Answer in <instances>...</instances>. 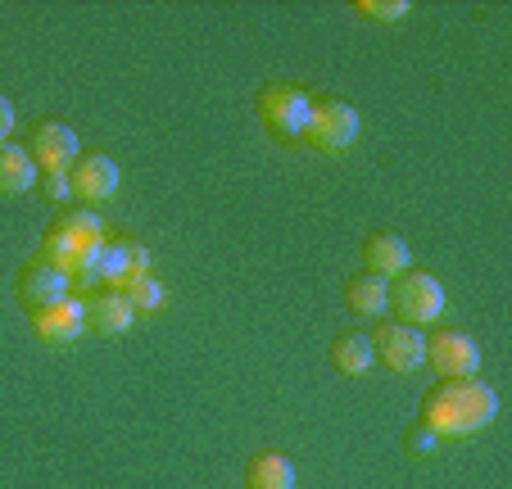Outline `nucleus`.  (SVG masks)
<instances>
[{"mask_svg": "<svg viewBox=\"0 0 512 489\" xmlns=\"http://www.w3.org/2000/svg\"><path fill=\"white\" fill-rule=\"evenodd\" d=\"M499 417V394L476 376L463 381H440L422 394V422L435 440H467V435L485 431Z\"/></svg>", "mask_w": 512, "mask_h": 489, "instance_id": "nucleus-1", "label": "nucleus"}, {"mask_svg": "<svg viewBox=\"0 0 512 489\" xmlns=\"http://www.w3.org/2000/svg\"><path fill=\"white\" fill-rule=\"evenodd\" d=\"M386 308H395V322L404 326H426L445 313V286L431 277V272H399L390 281V299Z\"/></svg>", "mask_w": 512, "mask_h": 489, "instance_id": "nucleus-2", "label": "nucleus"}, {"mask_svg": "<svg viewBox=\"0 0 512 489\" xmlns=\"http://www.w3.org/2000/svg\"><path fill=\"white\" fill-rule=\"evenodd\" d=\"M313 100L300 87H263L259 91V118L277 141H304V127H309Z\"/></svg>", "mask_w": 512, "mask_h": 489, "instance_id": "nucleus-3", "label": "nucleus"}, {"mask_svg": "<svg viewBox=\"0 0 512 489\" xmlns=\"http://www.w3.org/2000/svg\"><path fill=\"white\" fill-rule=\"evenodd\" d=\"M304 141L318 154H340L358 141V109L345 100H313L309 127H304Z\"/></svg>", "mask_w": 512, "mask_h": 489, "instance_id": "nucleus-4", "label": "nucleus"}, {"mask_svg": "<svg viewBox=\"0 0 512 489\" xmlns=\"http://www.w3.org/2000/svg\"><path fill=\"white\" fill-rule=\"evenodd\" d=\"M426 363H431L435 376H445V381H463V376L481 372V349H476V340L467 331L440 326L435 336H426Z\"/></svg>", "mask_w": 512, "mask_h": 489, "instance_id": "nucleus-5", "label": "nucleus"}, {"mask_svg": "<svg viewBox=\"0 0 512 489\" xmlns=\"http://www.w3.org/2000/svg\"><path fill=\"white\" fill-rule=\"evenodd\" d=\"M368 340H372V354H377L390 372H417V367L426 363V336L417 326L381 322Z\"/></svg>", "mask_w": 512, "mask_h": 489, "instance_id": "nucleus-6", "label": "nucleus"}, {"mask_svg": "<svg viewBox=\"0 0 512 489\" xmlns=\"http://www.w3.org/2000/svg\"><path fill=\"white\" fill-rule=\"evenodd\" d=\"M118 182H123V168H118L109 154H100V150H82L78 163L68 168V186H73V195L87 200V204L114 200Z\"/></svg>", "mask_w": 512, "mask_h": 489, "instance_id": "nucleus-7", "label": "nucleus"}, {"mask_svg": "<svg viewBox=\"0 0 512 489\" xmlns=\"http://www.w3.org/2000/svg\"><path fill=\"white\" fill-rule=\"evenodd\" d=\"M32 163H41V173H68L73 163H78L82 145H78V132L68 123H59V118H46V123H37V132H32Z\"/></svg>", "mask_w": 512, "mask_h": 489, "instance_id": "nucleus-8", "label": "nucleus"}, {"mask_svg": "<svg viewBox=\"0 0 512 489\" xmlns=\"http://www.w3.org/2000/svg\"><path fill=\"white\" fill-rule=\"evenodd\" d=\"M64 295H68V281H64V272H55L50 263L32 259V263H23V268H19V281H14V299L28 308V317L41 313V308H50V304H59Z\"/></svg>", "mask_w": 512, "mask_h": 489, "instance_id": "nucleus-9", "label": "nucleus"}, {"mask_svg": "<svg viewBox=\"0 0 512 489\" xmlns=\"http://www.w3.org/2000/svg\"><path fill=\"white\" fill-rule=\"evenodd\" d=\"M32 331H37L46 345H73V340L87 331V304L73 295H64L59 304L32 313Z\"/></svg>", "mask_w": 512, "mask_h": 489, "instance_id": "nucleus-10", "label": "nucleus"}, {"mask_svg": "<svg viewBox=\"0 0 512 489\" xmlns=\"http://www.w3.org/2000/svg\"><path fill=\"white\" fill-rule=\"evenodd\" d=\"M46 236L59 240V245H68V250L91 254L100 240H105V227H100L96 209H78V204H64V209L55 213V222H50Z\"/></svg>", "mask_w": 512, "mask_h": 489, "instance_id": "nucleus-11", "label": "nucleus"}, {"mask_svg": "<svg viewBox=\"0 0 512 489\" xmlns=\"http://www.w3.org/2000/svg\"><path fill=\"white\" fill-rule=\"evenodd\" d=\"M363 272H372V277H381V281H395L399 272H408L404 236H395V231H372V236L363 240Z\"/></svg>", "mask_w": 512, "mask_h": 489, "instance_id": "nucleus-12", "label": "nucleus"}, {"mask_svg": "<svg viewBox=\"0 0 512 489\" xmlns=\"http://www.w3.org/2000/svg\"><path fill=\"white\" fill-rule=\"evenodd\" d=\"M132 317L136 313L123 290H100L87 304V331H96V336H123L127 326H132Z\"/></svg>", "mask_w": 512, "mask_h": 489, "instance_id": "nucleus-13", "label": "nucleus"}, {"mask_svg": "<svg viewBox=\"0 0 512 489\" xmlns=\"http://www.w3.org/2000/svg\"><path fill=\"white\" fill-rule=\"evenodd\" d=\"M37 186V163L23 145H0V195H28Z\"/></svg>", "mask_w": 512, "mask_h": 489, "instance_id": "nucleus-14", "label": "nucleus"}, {"mask_svg": "<svg viewBox=\"0 0 512 489\" xmlns=\"http://www.w3.org/2000/svg\"><path fill=\"white\" fill-rule=\"evenodd\" d=\"M386 299H390V281L372 277V272H354L345 281V304L358 317H381L386 313Z\"/></svg>", "mask_w": 512, "mask_h": 489, "instance_id": "nucleus-15", "label": "nucleus"}, {"mask_svg": "<svg viewBox=\"0 0 512 489\" xmlns=\"http://www.w3.org/2000/svg\"><path fill=\"white\" fill-rule=\"evenodd\" d=\"M245 489H295V467H290L286 453H254L250 467H245Z\"/></svg>", "mask_w": 512, "mask_h": 489, "instance_id": "nucleus-16", "label": "nucleus"}, {"mask_svg": "<svg viewBox=\"0 0 512 489\" xmlns=\"http://www.w3.org/2000/svg\"><path fill=\"white\" fill-rule=\"evenodd\" d=\"M372 363H377V354H372L368 331H340V336L331 340V367H336V372L363 376Z\"/></svg>", "mask_w": 512, "mask_h": 489, "instance_id": "nucleus-17", "label": "nucleus"}, {"mask_svg": "<svg viewBox=\"0 0 512 489\" xmlns=\"http://www.w3.org/2000/svg\"><path fill=\"white\" fill-rule=\"evenodd\" d=\"M96 281H109V290H118L123 286V277H127V259H123V240H105L96 250Z\"/></svg>", "mask_w": 512, "mask_h": 489, "instance_id": "nucleus-18", "label": "nucleus"}, {"mask_svg": "<svg viewBox=\"0 0 512 489\" xmlns=\"http://www.w3.org/2000/svg\"><path fill=\"white\" fill-rule=\"evenodd\" d=\"M127 304H132V313H155L159 304H164V286H159L155 277H136L123 286Z\"/></svg>", "mask_w": 512, "mask_h": 489, "instance_id": "nucleus-19", "label": "nucleus"}, {"mask_svg": "<svg viewBox=\"0 0 512 489\" xmlns=\"http://www.w3.org/2000/svg\"><path fill=\"white\" fill-rule=\"evenodd\" d=\"M354 10L372 23H395L408 19V0H354Z\"/></svg>", "mask_w": 512, "mask_h": 489, "instance_id": "nucleus-20", "label": "nucleus"}, {"mask_svg": "<svg viewBox=\"0 0 512 489\" xmlns=\"http://www.w3.org/2000/svg\"><path fill=\"white\" fill-rule=\"evenodd\" d=\"M123 259H127L123 286H127V281H136V277H150V250H145L141 240H123ZM123 286H118V290H123Z\"/></svg>", "mask_w": 512, "mask_h": 489, "instance_id": "nucleus-21", "label": "nucleus"}, {"mask_svg": "<svg viewBox=\"0 0 512 489\" xmlns=\"http://www.w3.org/2000/svg\"><path fill=\"white\" fill-rule=\"evenodd\" d=\"M404 449L413 453V458H431V453L440 449V440H435V435L426 431V426H413V431L404 435Z\"/></svg>", "mask_w": 512, "mask_h": 489, "instance_id": "nucleus-22", "label": "nucleus"}, {"mask_svg": "<svg viewBox=\"0 0 512 489\" xmlns=\"http://www.w3.org/2000/svg\"><path fill=\"white\" fill-rule=\"evenodd\" d=\"M41 191H46V200H68L73 195V186H68V173H41Z\"/></svg>", "mask_w": 512, "mask_h": 489, "instance_id": "nucleus-23", "label": "nucleus"}, {"mask_svg": "<svg viewBox=\"0 0 512 489\" xmlns=\"http://www.w3.org/2000/svg\"><path fill=\"white\" fill-rule=\"evenodd\" d=\"M10 132H14V105L0 96V145L10 141Z\"/></svg>", "mask_w": 512, "mask_h": 489, "instance_id": "nucleus-24", "label": "nucleus"}]
</instances>
